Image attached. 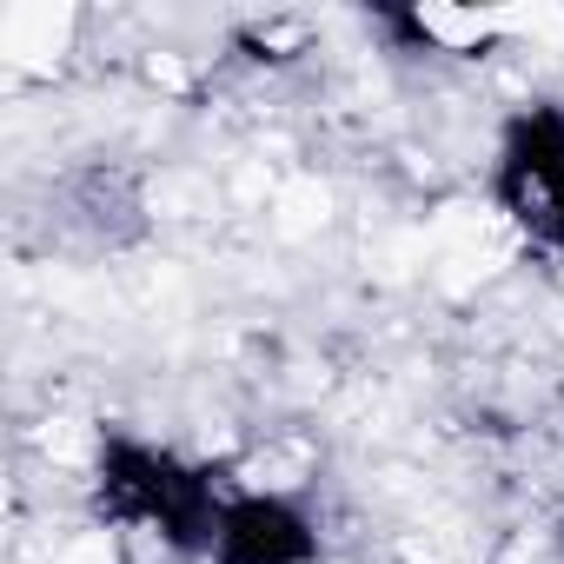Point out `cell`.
Returning a JSON list of instances; mask_svg holds the SVG:
<instances>
[{"label": "cell", "instance_id": "cell-1", "mask_svg": "<svg viewBox=\"0 0 564 564\" xmlns=\"http://www.w3.org/2000/svg\"><path fill=\"white\" fill-rule=\"evenodd\" d=\"M100 511L120 524L160 531L173 551H213L226 498H219L213 471H199L160 445H140V438H107L100 445Z\"/></svg>", "mask_w": 564, "mask_h": 564}, {"label": "cell", "instance_id": "cell-2", "mask_svg": "<svg viewBox=\"0 0 564 564\" xmlns=\"http://www.w3.org/2000/svg\"><path fill=\"white\" fill-rule=\"evenodd\" d=\"M491 193L518 232L564 252V107L557 100H531L511 113V127L498 140Z\"/></svg>", "mask_w": 564, "mask_h": 564}, {"label": "cell", "instance_id": "cell-3", "mask_svg": "<svg viewBox=\"0 0 564 564\" xmlns=\"http://www.w3.org/2000/svg\"><path fill=\"white\" fill-rule=\"evenodd\" d=\"M213 557L219 564H313L319 557V531H313V518L293 498L246 491V498H226Z\"/></svg>", "mask_w": 564, "mask_h": 564}]
</instances>
